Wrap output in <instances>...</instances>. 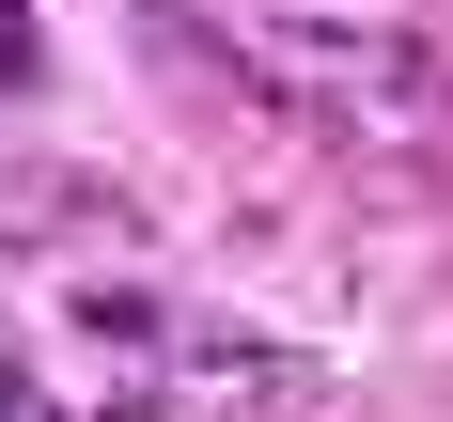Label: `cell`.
Returning a JSON list of instances; mask_svg holds the SVG:
<instances>
[{
	"instance_id": "6da1fadb",
	"label": "cell",
	"mask_w": 453,
	"mask_h": 422,
	"mask_svg": "<svg viewBox=\"0 0 453 422\" xmlns=\"http://www.w3.org/2000/svg\"><path fill=\"white\" fill-rule=\"evenodd\" d=\"M234 63H250L266 94H328V110H438L453 94L422 32H360V16H250Z\"/></svg>"
},
{
	"instance_id": "7a4b0ae2",
	"label": "cell",
	"mask_w": 453,
	"mask_h": 422,
	"mask_svg": "<svg viewBox=\"0 0 453 422\" xmlns=\"http://www.w3.org/2000/svg\"><path fill=\"white\" fill-rule=\"evenodd\" d=\"M32 63H47V32H32V0H0V94H32Z\"/></svg>"
},
{
	"instance_id": "3957f363",
	"label": "cell",
	"mask_w": 453,
	"mask_h": 422,
	"mask_svg": "<svg viewBox=\"0 0 453 422\" xmlns=\"http://www.w3.org/2000/svg\"><path fill=\"white\" fill-rule=\"evenodd\" d=\"M0 422H47V375L32 360H0Z\"/></svg>"
}]
</instances>
